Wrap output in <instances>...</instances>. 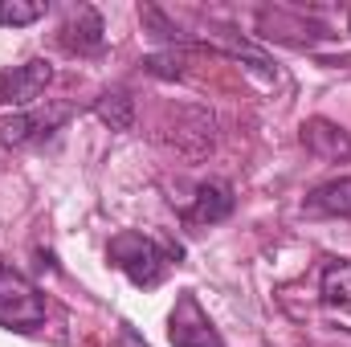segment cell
<instances>
[{
  "label": "cell",
  "mask_w": 351,
  "mask_h": 347,
  "mask_svg": "<svg viewBox=\"0 0 351 347\" xmlns=\"http://www.w3.org/2000/svg\"><path fill=\"white\" fill-rule=\"evenodd\" d=\"M298 139L315 160H327V164H348L351 160V135L331 119H306Z\"/></svg>",
  "instance_id": "8992f818"
},
{
  "label": "cell",
  "mask_w": 351,
  "mask_h": 347,
  "mask_svg": "<svg viewBox=\"0 0 351 347\" xmlns=\"http://www.w3.org/2000/svg\"><path fill=\"white\" fill-rule=\"evenodd\" d=\"M58 41H62V49H70V53H98V49H102V41H106L102 16H98L90 4H78V8L66 16V25H62Z\"/></svg>",
  "instance_id": "52a82bcc"
},
{
  "label": "cell",
  "mask_w": 351,
  "mask_h": 347,
  "mask_svg": "<svg viewBox=\"0 0 351 347\" xmlns=\"http://www.w3.org/2000/svg\"><path fill=\"white\" fill-rule=\"evenodd\" d=\"M94 115H98L110 131H131V123H135V102H131V94L123 86L102 90V94L94 98Z\"/></svg>",
  "instance_id": "30bf717a"
},
{
  "label": "cell",
  "mask_w": 351,
  "mask_h": 347,
  "mask_svg": "<svg viewBox=\"0 0 351 347\" xmlns=\"http://www.w3.org/2000/svg\"><path fill=\"white\" fill-rule=\"evenodd\" d=\"M74 115L70 102H37L29 110H12V115H0V143L4 147H29V143H41L49 139L66 119Z\"/></svg>",
  "instance_id": "3957f363"
},
{
  "label": "cell",
  "mask_w": 351,
  "mask_h": 347,
  "mask_svg": "<svg viewBox=\"0 0 351 347\" xmlns=\"http://www.w3.org/2000/svg\"><path fill=\"white\" fill-rule=\"evenodd\" d=\"M106 258L114 261V265L135 282V286L152 290V286H160V282H164L168 261H172V250H164V246H160V241H152L147 233L123 229V233H114V237H110Z\"/></svg>",
  "instance_id": "6da1fadb"
},
{
  "label": "cell",
  "mask_w": 351,
  "mask_h": 347,
  "mask_svg": "<svg viewBox=\"0 0 351 347\" xmlns=\"http://www.w3.org/2000/svg\"><path fill=\"white\" fill-rule=\"evenodd\" d=\"M302 213L306 217H351V176H339V180H327V184L311 188L306 200H302Z\"/></svg>",
  "instance_id": "9c48e42d"
},
{
  "label": "cell",
  "mask_w": 351,
  "mask_h": 347,
  "mask_svg": "<svg viewBox=\"0 0 351 347\" xmlns=\"http://www.w3.org/2000/svg\"><path fill=\"white\" fill-rule=\"evenodd\" d=\"M49 82H53V66L45 58L0 70V106H37Z\"/></svg>",
  "instance_id": "5b68a950"
},
{
  "label": "cell",
  "mask_w": 351,
  "mask_h": 347,
  "mask_svg": "<svg viewBox=\"0 0 351 347\" xmlns=\"http://www.w3.org/2000/svg\"><path fill=\"white\" fill-rule=\"evenodd\" d=\"M319 294L327 307H339V311H351V258L331 261L319 278Z\"/></svg>",
  "instance_id": "8fae6325"
},
{
  "label": "cell",
  "mask_w": 351,
  "mask_h": 347,
  "mask_svg": "<svg viewBox=\"0 0 351 347\" xmlns=\"http://www.w3.org/2000/svg\"><path fill=\"white\" fill-rule=\"evenodd\" d=\"M0 327H8V331H37V327H45V298H41V290L12 265H0Z\"/></svg>",
  "instance_id": "7a4b0ae2"
},
{
  "label": "cell",
  "mask_w": 351,
  "mask_h": 347,
  "mask_svg": "<svg viewBox=\"0 0 351 347\" xmlns=\"http://www.w3.org/2000/svg\"><path fill=\"white\" fill-rule=\"evenodd\" d=\"M139 16H143V25H152V29H156L152 37H160V41H176V37H180V29H176V25L164 16V12H160V8H143Z\"/></svg>",
  "instance_id": "4fadbf2b"
},
{
  "label": "cell",
  "mask_w": 351,
  "mask_h": 347,
  "mask_svg": "<svg viewBox=\"0 0 351 347\" xmlns=\"http://www.w3.org/2000/svg\"><path fill=\"white\" fill-rule=\"evenodd\" d=\"M233 204H237L233 200V188L225 180H208V184L196 188L192 204L184 208V221H192V225H217V221H225L233 213Z\"/></svg>",
  "instance_id": "ba28073f"
},
{
  "label": "cell",
  "mask_w": 351,
  "mask_h": 347,
  "mask_svg": "<svg viewBox=\"0 0 351 347\" xmlns=\"http://www.w3.org/2000/svg\"><path fill=\"white\" fill-rule=\"evenodd\" d=\"M168 339L172 347H225L221 331L213 327V319L204 315V307L196 302V294H180L168 319Z\"/></svg>",
  "instance_id": "277c9868"
},
{
  "label": "cell",
  "mask_w": 351,
  "mask_h": 347,
  "mask_svg": "<svg viewBox=\"0 0 351 347\" xmlns=\"http://www.w3.org/2000/svg\"><path fill=\"white\" fill-rule=\"evenodd\" d=\"M41 16H45V4L41 0H0V25H8V29L33 25Z\"/></svg>",
  "instance_id": "7c38bea8"
}]
</instances>
